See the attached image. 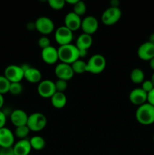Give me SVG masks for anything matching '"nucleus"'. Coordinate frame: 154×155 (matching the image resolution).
Instances as JSON below:
<instances>
[{"label": "nucleus", "instance_id": "ea45409f", "mask_svg": "<svg viewBox=\"0 0 154 155\" xmlns=\"http://www.w3.org/2000/svg\"><path fill=\"white\" fill-rule=\"evenodd\" d=\"M79 0H65V2H66V4L67 3V4H69V5H72V6L74 5H75L77 3V2H78Z\"/></svg>", "mask_w": 154, "mask_h": 155}, {"label": "nucleus", "instance_id": "c9c22d12", "mask_svg": "<svg viewBox=\"0 0 154 155\" xmlns=\"http://www.w3.org/2000/svg\"><path fill=\"white\" fill-rule=\"evenodd\" d=\"M27 29L28 30H30V31H33V30H36V26H35V22H32V21H30V22L27 23Z\"/></svg>", "mask_w": 154, "mask_h": 155}, {"label": "nucleus", "instance_id": "f257e3e1", "mask_svg": "<svg viewBox=\"0 0 154 155\" xmlns=\"http://www.w3.org/2000/svg\"><path fill=\"white\" fill-rule=\"evenodd\" d=\"M57 51H58L59 61L61 63L71 65L73 62L79 59V49L75 45L72 43L59 46Z\"/></svg>", "mask_w": 154, "mask_h": 155}, {"label": "nucleus", "instance_id": "f3484780", "mask_svg": "<svg viewBox=\"0 0 154 155\" xmlns=\"http://www.w3.org/2000/svg\"><path fill=\"white\" fill-rule=\"evenodd\" d=\"M28 117L29 115L22 109H15L10 114L11 122L15 127L27 125Z\"/></svg>", "mask_w": 154, "mask_h": 155}, {"label": "nucleus", "instance_id": "c03bdc74", "mask_svg": "<svg viewBox=\"0 0 154 155\" xmlns=\"http://www.w3.org/2000/svg\"><path fill=\"white\" fill-rule=\"evenodd\" d=\"M152 139H153V142H154V135H153V137H152Z\"/></svg>", "mask_w": 154, "mask_h": 155}, {"label": "nucleus", "instance_id": "dca6fc26", "mask_svg": "<svg viewBox=\"0 0 154 155\" xmlns=\"http://www.w3.org/2000/svg\"><path fill=\"white\" fill-rule=\"evenodd\" d=\"M41 57H42V61L47 64H54L59 61L57 48L52 45L44 48L41 51Z\"/></svg>", "mask_w": 154, "mask_h": 155}, {"label": "nucleus", "instance_id": "ddd939ff", "mask_svg": "<svg viewBox=\"0 0 154 155\" xmlns=\"http://www.w3.org/2000/svg\"><path fill=\"white\" fill-rule=\"evenodd\" d=\"M137 56L142 61H149L154 58V45L149 41L142 43L137 48Z\"/></svg>", "mask_w": 154, "mask_h": 155}, {"label": "nucleus", "instance_id": "f704fd0d", "mask_svg": "<svg viewBox=\"0 0 154 155\" xmlns=\"http://www.w3.org/2000/svg\"><path fill=\"white\" fill-rule=\"evenodd\" d=\"M147 103L154 107V89L147 94Z\"/></svg>", "mask_w": 154, "mask_h": 155}, {"label": "nucleus", "instance_id": "79ce46f5", "mask_svg": "<svg viewBox=\"0 0 154 155\" xmlns=\"http://www.w3.org/2000/svg\"><path fill=\"white\" fill-rule=\"evenodd\" d=\"M149 42H151V43L153 44V45H154V33H152V34L149 36Z\"/></svg>", "mask_w": 154, "mask_h": 155}, {"label": "nucleus", "instance_id": "f8f14e48", "mask_svg": "<svg viewBox=\"0 0 154 155\" xmlns=\"http://www.w3.org/2000/svg\"><path fill=\"white\" fill-rule=\"evenodd\" d=\"M15 143V136L13 132L7 127L0 129V148H12Z\"/></svg>", "mask_w": 154, "mask_h": 155}, {"label": "nucleus", "instance_id": "6e6552de", "mask_svg": "<svg viewBox=\"0 0 154 155\" xmlns=\"http://www.w3.org/2000/svg\"><path fill=\"white\" fill-rule=\"evenodd\" d=\"M54 39L60 46L70 44L73 39V32L64 25L61 26L54 31Z\"/></svg>", "mask_w": 154, "mask_h": 155}, {"label": "nucleus", "instance_id": "72a5a7b5", "mask_svg": "<svg viewBox=\"0 0 154 155\" xmlns=\"http://www.w3.org/2000/svg\"><path fill=\"white\" fill-rule=\"evenodd\" d=\"M0 155H15L12 148H1L0 149Z\"/></svg>", "mask_w": 154, "mask_h": 155}, {"label": "nucleus", "instance_id": "0eeeda50", "mask_svg": "<svg viewBox=\"0 0 154 155\" xmlns=\"http://www.w3.org/2000/svg\"><path fill=\"white\" fill-rule=\"evenodd\" d=\"M122 17V11L119 8L109 7L103 12L101 21L106 26H112L118 22Z\"/></svg>", "mask_w": 154, "mask_h": 155}, {"label": "nucleus", "instance_id": "7c9ffc66", "mask_svg": "<svg viewBox=\"0 0 154 155\" xmlns=\"http://www.w3.org/2000/svg\"><path fill=\"white\" fill-rule=\"evenodd\" d=\"M55 83V88L57 92H64L68 87L67 81H65L63 80H57V81L54 82Z\"/></svg>", "mask_w": 154, "mask_h": 155}, {"label": "nucleus", "instance_id": "5701e85b", "mask_svg": "<svg viewBox=\"0 0 154 155\" xmlns=\"http://www.w3.org/2000/svg\"><path fill=\"white\" fill-rule=\"evenodd\" d=\"M29 139H30L32 149H34L36 151H41L45 148V140L42 136H34Z\"/></svg>", "mask_w": 154, "mask_h": 155}, {"label": "nucleus", "instance_id": "9b49d317", "mask_svg": "<svg viewBox=\"0 0 154 155\" xmlns=\"http://www.w3.org/2000/svg\"><path fill=\"white\" fill-rule=\"evenodd\" d=\"M99 27V22L95 17L92 15L85 17L82 19L81 29L83 33H86L91 36L92 34L95 33Z\"/></svg>", "mask_w": 154, "mask_h": 155}, {"label": "nucleus", "instance_id": "2f4dec72", "mask_svg": "<svg viewBox=\"0 0 154 155\" xmlns=\"http://www.w3.org/2000/svg\"><path fill=\"white\" fill-rule=\"evenodd\" d=\"M141 88L144 92H146V93H149V92L152 90L154 89V86L152 84L151 80H145L143 83H141Z\"/></svg>", "mask_w": 154, "mask_h": 155}, {"label": "nucleus", "instance_id": "e433bc0d", "mask_svg": "<svg viewBox=\"0 0 154 155\" xmlns=\"http://www.w3.org/2000/svg\"><path fill=\"white\" fill-rule=\"evenodd\" d=\"M88 50H79V59L86 57L88 54Z\"/></svg>", "mask_w": 154, "mask_h": 155}, {"label": "nucleus", "instance_id": "6ab92c4d", "mask_svg": "<svg viewBox=\"0 0 154 155\" xmlns=\"http://www.w3.org/2000/svg\"><path fill=\"white\" fill-rule=\"evenodd\" d=\"M24 72V79L30 83H38L42 81V72L39 69L30 66Z\"/></svg>", "mask_w": 154, "mask_h": 155}, {"label": "nucleus", "instance_id": "423d86ee", "mask_svg": "<svg viewBox=\"0 0 154 155\" xmlns=\"http://www.w3.org/2000/svg\"><path fill=\"white\" fill-rule=\"evenodd\" d=\"M36 30H37L42 36H47L54 31V23L50 18L46 16H41L35 21Z\"/></svg>", "mask_w": 154, "mask_h": 155}, {"label": "nucleus", "instance_id": "c756f323", "mask_svg": "<svg viewBox=\"0 0 154 155\" xmlns=\"http://www.w3.org/2000/svg\"><path fill=\"white\" fill-rule=\"evenodd\" d=\"M38 45L41 49H44L45 48L51 46V41L47 36H42L38 39Z\"/></svg>", "mask_w": 154, "mask_h": 155}, {"label": "nucleus", "instance_id": "4be33fe9", "mask_svg": "<svg viewBox=\"0 0 154 155\" xmlns=\"http://www.w3.org/2000/svg\"><path fill=\"white\" fill-rule=\"evenodd\" d=\"M130 79L134 84H141L145 80L144 72L140 68H134L131 71Z\"/></svg>", "mask_w": 154, "mask_h": 155}, {"label": "nucleus", "instance_id": "393cba45", "mask_svg": "<svg viewBox=\"0 0 154 155\" xmlns=\"http://www.w3.org/2000/svg\"><path fill=\"white\" fill-rule=\"evenodd\" d=\"M30 132L31 131L30 130L29 127L25 125L16 127L14 132V134L15 138H18L19 139V140H21V139H27V136H29Z\"/></svg>", "mask_w": 154, "mask_h": 155}, {"label": "nucleus", "instance_id": "58836bf2", "mask_svg": "<svg viewBox=\"0 0 154 155\" xmlns=\"http://www.w3.org/2000/svg\"><path fill=\"white\" fill-rule=\"evenodd\" d=\"M4 103H5V99L4 97H3V95L0 94V110H2V108L4 106Z\"/></svg>", "mask_w": 154, "mask_h": 155}, {"label": "nucleus", "instance_id": "a19ab883", "mask_svg": "<svg viewBox=\"0 0 154 155\" xmlns=\"http://www.w3.org/2000/svg\"><path fill=\"white\" fill-rule=\"evenodd\" d=\"M149 67H150L151 69H152V71H154V58H153L151 59L150 61H149Z\"/></svg>", "mask_w": 154, "mask_h": 155}, {"label": "nucleus", "instance_id": "b1692460", "mask_svg": "<svg viewBox=\"0 0 154 155\" xmlns=\"http://www.w3.org/2000/svg\"><path fill=\"white\" fill-rule=\"evenodd\" d=\"M74 74H82L87 72V62L84 61L82 59H78L71 64Z\"/></svg>", "mask_w": 154, "mask_h": 155}, {"label": "nucleus", "instance_id": "37998d69", "mask_svg": "<svg viewBox=\"0 0 154 155\" xmlns=\"http://www.w3.org/2000/svg\"><path fill=\"white\" fill-rule=\"evenodd\" d=\"M150 80H151V81H152V84H153V86H154V72H153V74H152V77H151Z\"/></svg>", "mask_w": 154, "mask_h": 155}, {"label": "nucleus", "instance_id": "aec40b11", "mask_svg": "<svg viewBox=\"0 0 154 155\" xmlns=\"http://www.w3.org/2000/svg\"><path fill=\"white\" fill-rule=\"evenodd\" d=\"M93 43V39L91 35L82 33L78 36L75 42V46L79 50H88Z\"/></svg>", "mask_w": 154, "mask_h": 155}, {"label": "nucleus", "instance_id": "1a4fd4ad", "mask_svg": "<svg viewBox=\"0 0 154 155\" xmlns=\"http://www.w3.org/2000/svg\"><path fill=\"white\" fill-rule=\"evenodd\" d=\"M37 92L39 96L43 98H51L56 91L55 83L51 80H42L38 84Z\"/></svg>", "mask_w": 154, "mask_h": 155}, {"label": "nucleus", "instance_id": "39448f33", "mask_svg": "<svg viewBox=\"0 0 154 155\" xmlns=\"http://www.w3.org/2000/svg\"><path fill=\"white\" fill-rule=\"evenodd\" d=\"M4 76L11 83H21L24 79V72L21 65L11 64L5 69Z\"/></svg>", "mask_w": 154, "mask_h": 155}, {"label": "nucleus", "instance_id": "c85d7f7f", "mask_svg": "<svg viewBox=\"0 0 154 155\" xmlns=\"http://www.w3.org/2000/svg\"><path fill=\"white\" fill-rule=\"evenodd\" d=\"M23 89L24 87L21 83H11L9 93L11 94L12 95H19L20 94L22 93Z\"/></svg>", "mask_w": 154, "mask_h": 155}, {"label": "nucleus", "instance_id": "7ed1b4c3", "mask_svg": "<svg viewBox=\"0 0 154 155\" xmlns=\"http://www.w3.org/2000/svg\"><path fill=\"white\" fill-rule=\"evenodd\" d=\"M107 66V61L103 54H95L87 61V72L92 74L102 73Z\"/></svg>", "mask_w": 154, "mask_h": 155}, {"label": "nucleus", "instance_id": "bb28decb", "mask_svg": "<svg viewBox=\"0 0 154 155\" xmlns=\"http://www.w3.org/2000/svg\"><path fill=\"white\" fill-rule=\"evenodd\" d=\"M11 83L4 75H0V94H4L9 92Z\"/></svg>", "mask_w": 154, "mask_h": 155}, {"label": "nucleus", "instance_id": "cd10ccee", "mask_svg": "<svg viewBox=\"0 0 154 155\" xmlns=\"http://www.w3.org/2000/svg\"><path fill=\"white\" fill-rule=\"evenodd\" d=\"M48 4L51 8L58 11L64 8L66 2H65V0H48Z\"/></svg>", "mask_w": 154, "mask_h": 155}, {"label": "nucleus", "instance_id": "4468645a", "mask_svg": "<svg viewBox=\"0 0 154 155\" xmlns=\"http://www.w3.org/2000/svg\"><path fill=\"white\" fill-rule=\"evenodd\" d=\"M128 98L131 104L139 107L147 102V93L141 88H135L130 92Z\"/></svg>", "mask_w": 154, "mask_h": 155}, {"label": "nucleus", "instance_id": "4c0bfd02", "mask_svg": "<svg viewBox=\"0 0 154 155\" xmlns=\"http://www.w3.org/2000/svg\"><path fill=\"white\" fill-rule=\"evenodd\" d=\"M110 7L119 8V2L117 0H112L110 2Z\"/></svg>", "mask_w": 154, "mask_h": 155}, {"label": "nucleus", "instance_id": "473e14b6", "mask_svg": "<svg viewBox=\"0 0 154 155\" xmlns=\"http://www.w3.org/2000/svg\"><path fill=\"white\" fill-rule=\"evenodd\" d=\"M6 121H7V116L2 110H0V129L5 127Z\"/></svg>", "mask_w": 154, "mask_h": 155}, {"label": "nucleus", "instance_id": "a211bd4d", "mask_svg": "<svg viewBox=\"0 0 154 155\" xmlns=\"http://www.w3.org/2000/svg\"><path fill=\"white\" fill-rule=\"evenodd\" d=\"M12 148L15 155H30L32 151V147L29 139L18 140L15 142Z\"/></svg>", "mask_w": 154, "mask_h": 155}, {"label": "nucleus", "instance_id": "f03ea898", "mask_svg": "<svg viewBox=\"0 0 154 155\" xmlns=\"http://www.w3.org/2000/svg\"><path fill=\"white\" fill-rule=\"evenodd\" d=\"M135 117L139 124L144 126L154 124V107L149 103H145L137 107Z\"/></svg>", "mask_w": 154, "mask_h": 155}, {"label": "nucleus", "instance_id": "2eb2a0df", "mask_svg": "<svg viewBox=\"0 0 154 155\" xmlns=\"http://www.w3.org/2000/svg\"><path fill=\"white\" fill-rule=\"evenodd\" d=\"M64 26L72 32L81 29L82 18L73 12H68L64 17Z\"/></svg>", "mask_w": 154, "mask_h": 155}, {"label": "nucleus", "instance_id": "a18cd8bd", "mask_svg": "<svg viewBox=\"0 0 154 155\" xmlns=\"http://www.w3.org/2000/svg\"><path fill=\"white\" fill-rule=\"evenodd\" d=\"M0 149H1V148H0Z\"/></svg>", "mask_w": 154, "mask_h": 155}, {"label": "nucleus", "instance_id": "20e7f679", "mask_svg": "<svg viewBox=\"0 0 154 155\" xmlns=\"http://www.w3.org/2000/svg\"><path fill=\"white\" fill-rule=\"evenodd\" d=\"M47 125V117L40 112H35L29 115L27 126L31 132H40Z\"/></svg>", "mask_w": 154, "mask_h": 155}, {"label": "nucleus", "instance_id": "9d476101", "mask_svg": "<svg viewBox=\"0 0 154 155\" xmlns=\"http://www.w3.org/2000/svg\"><path fill=\"white\" fill-rule=\"evenodd\" d=\"M54 74L58 80H63L67 82L70 80L75 74L70 64L61 62L56 65L54 68Z\"/></svg>", "mask_w": 154, "mask_h": 155}, {"label": "nucleus", "instance_id": "a878e982", "mask_svg": "<svg viewBox=\"0 0 154 155\" xmlns=\"http://www.w3.org/2000/svg\"><path fill=\"white\" fill-rule=\"evenodd\" d=\"M86 11H87V6L83 1L79 0L76 4L73 5V11L72 12L79 17L84 15L86 13Z\"/></svg>", "mask_w": 154, "mask_h": 155}, {"label": "nucleus", "instance_id": "412c9836", "mask_svg": "<svg viewBox=\"0 0 154 155\" xmlns=\"http://www.w3.org/2000/svg\"><path fill=\"white\" fill-rule=\"evenodd\" d=\"M50 99L53 107L57 109H61L64 107L67 102L66 95H65L64 92H56Z\"/></svg>", "mask_w": 154, "mask_h": 155}]
</instances>
